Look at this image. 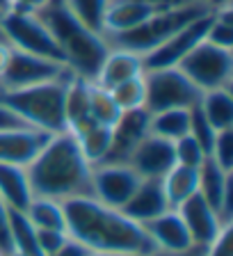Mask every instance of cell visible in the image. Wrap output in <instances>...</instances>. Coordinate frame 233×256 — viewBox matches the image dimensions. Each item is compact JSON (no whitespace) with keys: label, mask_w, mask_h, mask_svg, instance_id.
I'll use <instances>...</instances> for the list:
<instances>
[{"label":"cell","mask_w":233,"mask_h":256,"mask_svg":"<svg viewBox=\"0 0 233 256\" xmlns=\"http://www.w3.org/2000/svg\"><path fill=\"white\" fill-rule=\"evenodd\" d=\"M174 158H176V165L199 170V167L204 165V160L208 158V154H206V149H204L202 144L188 133V135H183V138H178L174 142Z\"/></svg>","instance_id":"32"},{"label":"cell","mask_w":233,"mask_h":256,"mask_svg":"<svg viewBox=\"0 0 233 256\" xmlns=\"http://www.w3.org/2000/svg\"><path fill=\"white\" fill-rule=\"evenodd\" d=\"M154 14V7H148L142 0H110L106 7V16H103V37L108 39L132 30Z\"/></svg>","instance_id":"19"},{"label":"cell","mask_w":233,"mask_h":256,"mask_svg":"<svg viewBox=\"0 0 233 256\" xmlns=\"http://www.w3.org/2000/svg\"><path fill=\"white\" fill-rule=\"evenodd\" d=\"M0 252L5 256H14L10 236V208L2 204V199H0Z\"/></svg>","instance_id":"37"},{"label":"cell","mask_w":233,"mask_h":256,"mask_svg":"<svg viewBox=\"0 0 233 256\" xmlns=\"http://www.w3.org/2000/svg\"><path fill=\"white\" fill-rule=\"evenodd\" d=\"M202 256H233V224H226L208 247H204Z\"/></svg>","instance_id":"36"},{"label":"cell","mask_w":233,"mask_h":256,"mask_svg":"<svg viewBox=\"0 0 233 256\" xmlns=\"http://www.w3.org/2000/svg\"><path fill=\"white\" fill-rule=\"evenodd\" d=\"M206 42L215 44L220 48H233V14L231 5L218 7L212 12L210 26L206 32Z\"/></svg>","instance_id":"31"},{"label":"cell","mask_w":233,"mask_h":256,"mask_svg":"<svg viewBox=\"0 0 233 256\" xmlns=\"http://www.w3.org/2000/svg\"><path fill=\"white\" fill-rule=\"evenodd\" d=\"M114 103L119 106L122 112L130 110H142L146 108V82H144V74L132 76V78L124 80L119 85H114L110 90Z\"/></svg>","instance_id":"29"},{"label":"cell","mask_w":233,"mask_h":256,"mask_svg":"<svg viewBox=\"0 0 233 256\" xmlns=\"http://www.w3.org/2000/svg\"><path fill=\"white\" fill-rule=\"evenodd\" d=\"M148 117L151 112L146 108L122 112L119 122L112 126L110 149L103 162H128L132 149L148 135Z\"/></svg>","instance_id":"13"},{"label":"cell","mask_w":233,"mask_h":256,"mask_svg":"<svg viewBox=\"0 0 233 256\" xmlns=\"http://www.w3.org/2000/svg\"><path fill=\"white\" fill-rule=\"evenodd\" d=\"M142 183V176L128 162H96L92 165V194L108 206L122 208Z\"/></svg>","instance_id":"10"},{"label":"cell","mask_w":233,"mask_h":256,"mask_svg":"<svg viewBox=\"0 0 233 256\" xmlns=\"http://www.w3.org/2000/svg\"><path fill=\"white\" fill-rule=\"evenodd\" d=\"M128 165L138 172L142 178H162L176 165L174 142L148 133L132 149L130 158H128Z\"/></svg>","instance_id":"15"},{"label":"cell","mask_w":233,"mask_h":256,"mask_svg":"<svg viewBox=\"0 0 233 256\" xmlns=\"http://www.w3.org/2000/svg\"><path fill=\"white\" fill-rule=\"evenodd\" d=\"M62 2L85 28L103 34V16L110 0H62Z\"/></svg>","instance_id":"30"},{"label":"cell","mask_w":233,"mask_h":256,"mask_svg":"<svg viewBox=\"0 0 233 256\" xmlns=\"http://www.w3.org/2000/svg\"><path fill=\"white\" fill-rule=\"evenodd\" d=\"M90 254H92V252L87 250V247H82L80 242H76L74 238H69L53 256H90Z\"/></svg>","instance_id":"39"},{"label":"cell","mask_w":233,"mask_h":256,"mask_svg":"<svg viewBox=\"0 0 233 256\" xmlns=\"http://www.w3.org/2000/svg\"><path fill=\"white\" fill-rule=\"evenodd\" d=\"M196 106H199V110L204 112V117L208 119V124H210L215 130L233 128V96H231V90L204 92Z\"/></svg>","instance_id":"24"},{"label":"cell","mask_w":233,"mask_h":256,"mask_svg":"<svg viewBox=\"0 0 233 256\" xmlns=\"http://www.w3.org/2000/svg\"><path fill=\"white\" fill-rule=\"evenodd\" d=\"M0 37H2V34H0Z\"/></svg>","instance_id":"48"},{"label":"cell","mask_w":233,"mask_h":256,"mask_svg":"<svg viewBox=\"0 0 233 256\" xmlns=\"http://www.w3.org/2000/svg\"><path fill=\"white\" fill-rule=\"evenodd\" d=\"M64 226L69 238L90 252L151 256L156 252L142 224L130 220L122 208L108 206L94 194H82L62 202Z\"/></svg>","instance_id":"1"},{"label":"cell","mask_w":233,"mask_h":256,"mask_svg":"<svg viewBox=\"0 0 233 256\" xmlns=\"http://www.w3.org/2000/svg\"><path fill=\"white\" fill-rule=\"evenodd\" d=\"M37 14L53 32L66 69L82 80H94L110 50L108 39L82 26L62 0H48V5Z\"/></svg>","instance_id":"3"},{"label":"cell","mask_w":233,"mask_h":256,"mask_svg":"<svg viewBox=\"0 0 233 256\" xmlns=\"http://www.w3.org/2000/svg\"><path fill=\"white\" fill-rule=\"evenodd\" d=\"M28 215V220L32 222L34 229H62L64 226V206L62 202L48 197H32V202L28 204V208L23 210Z\"/></svg>","instance_id":"27"},{"label":"cell","mask_w":233,"mask_h":256,"mask_svg":"<svg viewBox=\"0 0 233 256\" xmlns=\"http://www.w3.org/2000/svg\"><path fill=\"white\" fill-rule=\"evenodd\" d=\"M66 78L23 87V90H0V103L10 108L26 126L39 128L46 133H60L66 128L64 122V92Z\"/></svg>","instance_id":"4"},{"label":"cell","mask_w":233,"mask_h":256,"mask_svg":"<svg viewBox=\"0 0 233 256\" xmlns=\"http://www.w3.org/2000/svg\"><path fill=\"white\" fill-rule=\"evenodd\" d=\"M190 130V110L186 108H172V110L151 112L148 117V133L162 140L176 142Z\"/></svg>","instance_id":"25"},{"label":"cell","mask_w":233,"mask_h":256,"mask_svg":"<svg viewBox=\"0 0 233 256\" xmlns=\"http://www.w3.org/2000/svg\"><path fill=\"white\" fill-rule=\"evenodd\" d=\"M176 210H178L180 220H183L188 234H190L192 245L199 247V250L210 245L226 224H233V222H224L222 215H220L199 192H196L194 197L188 199V202L180 204Z\"/></svg>","instance_id":"12"},{"label":"cell","mask_w":233,"mask_h":256,"mask_svg":"<svg viewBox=\"0 0 233 256\" xmlns=\"http://www.w3.org/2000/svg\"><path fill=\"white\" fill-rule=\"evenodd\" d=\"M208 158L215 160L226 172H233V128L218 130V135L212 140L210 151H208Z\"/></svg>","instance_id":"33"},{"label":"cell","mask_w":233,"mask_h":256,"mask_svg":"<svg viewBox=\"0 0 233 256\" xmlns=\"http://www.w3.org/2000/svg\"><path fill=\"white\" fill-rule=\"evenodd\" d=\"M69 240V234L62 229H37V242L44 256H53Z\"/></svg>","instance_id":"35"},{"label":"cell","mask_w":233,"mask_h":256,"mask_svg":"<svg viewBox=\"0 0 233 256\" xmlns=\"http://www.w3.org/2000/svg\"><path fill=\"white\" fill-rule=\"evenodd\" d=\"M32 188L28 170L18 165L0 162V199L10 210H26L32 202Z\"/></svg>","instance_id":"22"},{"label":"cell","mask_w":233,"mask_h":256,"mask_svg":"<svg viewBox=\"0 0 233 256\" xmlns=\"http://www.w3.org/2000/svg\"><path fill=\"white\" fill-rule=\"evenodd\" d=\"M188 133L202 144L204 149H206V154H208L210 146H212V140H215V135H218V130L208 124V119L204 117V112L199 110V106H192L190 108V130H188Z\"/></svg>","instance_id":"34"},{"label":"cell","mask_w":233,"mask_h":256,"mask_svg":"<svg viewBox=\"0 0 233 256\" xmlns=\"http://www.w3.org/2000/svg\"><path fill=\"white\" fill-rule=\"evenodd\" d=\"M142 226H144V231H146L148 240L154 242L156 252L183 254V252H190L192 247H194L176 208H167L164 213H160L158 218H154V220H148Z\"/></svg>","instance_id":"17"},{"label":"cell","mask_w":233,"mask_h":256,"mask_svg":"<svg viewBox=\"0 0 233 256\" xmlns=\"http://www.w3.org/2000/svg\"><path fill=\"white\" fill-rule=\"evenodd\" d=\"M10 10V0H0V14H5Z\"/></svg>","instance_id":"46"},{"label":"cell","mask_w":233,"mask_h":256,"mask_svg":"<svg viewBox=\"0 0 233 256\" xmlns=\"http://www.w3.org/2000/svg\"><path fill=\"white\" fill-rule=\"evenodd\" d=\"M16 126H26V124L16 117L10 108H5L0 103V130H2V128H16Z\"/></svg>","instance_id":"41"},{"label":"cell","mask_w":233,"mask_h":256,"mask_svg":"<svg viewBox=\"0 0 233 256\" xmlns=\"http://www.w3.org/2000/svg\"><path fill=\"white\" fill-rule=\"evenodd\" d=\"M90 117L94 119L96 124L108 126V128H112L119 122V117H122V110H119V106L114 103L110 90L96 85L92 80H90Z\"/></svg>","instance_id":"28"},{"label":"cell","mask_w":233,"mask_h":256,"mask_svg":"<svg viewBox=\"0 0 233 256\" xmlns=\"http://www.w3.org/2000/svg\"><path fill=\"white\" fill-rule=\"evenodd\" d=\"M12 50H14V48L10 46V42H5V39L0 37V78H2L7 64H10V60H12Z\"/></svg>","instance_id":"42"},{"label":"cell","mask_w":233,"mask_h":256,"mask_svg":"<svg viewBox=\"0 0 233 256\" xmlns=\"http://www.w3.org/2000/svg\"><path fill=\"white\" fill-rule=\"evenodd\" d=\"M144 74V62L140 53H132V50H126V48H116L110 46L106 60H103L101 69L96 74V78L92 82L106 87V90H112L114 85L124 82V80L132 78V76Z\"/></svg>","instance_id":"20"},{"label":"cell","mask_w":233,"mask_h":256,"mask_svg":"<svg viewBox=\"0 0 233 256\" xmlns=\"http://www.w3.org/2000/svg\"><path fill=\"white\" fill-rule=\"evenodd\" d=\"M167 208H170V204L164 199L160 178H142V183L130 194V199L122 206V210L138 224H146L148 220L164 213Z\"/></svg>","instance_id":"18"},{"label":"cell","mask_w":233,"mask_h":256,"mask_svg":"<svg viewBox=\"0 0 233 256\" xmlns=\"http://www.w3.org/2000/svg\"><path fill=\"white\" fill-rule=\"evenodd\" d=\"M210 12L212 7L202 5V2H192V5L186 7H176V10L156 12L142 26L132 28L128 32H122V34H114V37H108V44L116 48H126V50H132V53H140L144 58L148 50H154L158 44L170 39L180 28L190 26L192 21L210 14Z\"/></svg>","instance_id":"5"},{"label":"cell","mask_w":233,"mask_h":256,"mask_svg":"<svg viewBox=\"0 0 233 256\" xmlns=\"http://www.w3.org/2000/svg\"><path fill=\"white\" fill-rule=\"evenodd\" d=\"M196 2H202V5H208L212 10H218V7H224V5H231V0H196Z\"/></svg>","instance_id":"44"},{"label":"cell","mask_w":233,"mask_h":256,"mask_svg":"<svg viewBox=\"0 0 233 256\" xmlns=\"http://www.w3.org/2000/svg\"><path fill=\"white\" fill-rule=\"evenodd\" d=\"M233 172L206 158L199 167V194L210 204L224 222H233Z\"/></svg>","instance_id":"16"},{"label":"cell","mask_w":233,"mask_h":256,"mask_svg":"<svg viewBox=\"0 0 233 256\" xmlns=\"http://www.w3.org/2000/svg\"><path fill=\"white\" fill-rule=\"evenodd\" d=\"M204 250H199V247H192L190 252H183V254H164V252H154L151 256H202Z\"/></svg>","instance_id":"43"},{"label":"cell","mask_w":233,"mask_h":256,"mask_svg":"<svg viewBox=\"0 0 233 256\" xmlns=\"http://www.w3.org/2000/svg\"><path fill=\"white\" fill-rule=\"evenodd\" d=\"M90 256H138V254H119V252H92Z\"/></svg>","instance_id":"45"},{"label":"cell","mask_w":233,"mask_h":256,"mask_svg":"<svg viewBox=\"0 0 233 256\" xmlns=\"http://www.w3.org/2000/svg\"><path fill=\"white\" fill-rule=\"evenodd\" d=\"M144 82H146V110L148 112L172 110V108H186V110H190L202 98V92L196 90L194 82L178 66L144 71Z\"/></svg>","instance_id":"8"},{"label":"cell","mask_w":233,"mask_h":256,"mask_svg":"<svg viewBox=\"0 0 233 256\" xmlns=\"http://www.w3.org/2000/svg\"><path fill=\"white\" fill-rule=\"evenodd\" d=\"M10 236L14 256H44L37 242V229L23 210H10Z\"/></svg>","instance_id":"26"},{"label":"cell","mask_w":233,"mask_h":256,"mask_svg":"<svg viewBox=\"0 0 233 256\" xmlns=\"http://www.w3.org/2000/svg\"><path fill=\"white\" fill-rule=\"evenodd\" d=\"M215 12V10H212ZM212 12L202 18L192 21L190 26L180 28L178 32H174L170 39H164L162 44L148 50L146 55L142 58L144 62V71H154V69H170V66H178V62L190 53L192 48L196 46L199 42L206 39V32L208 26H210V18H212Z\"/></svg>","instance_id":"11"},{"label":"cell","mask_w":233,"mask_h":256,"mask_svg":"<svg viewBox=\"0 0 233 256\" xmlns=\"http://www.w3.org/2000/svg\"><path fill=\"white\" fill-rule=\"evenodd\" d=\"M46 5H48V0H10V10L28 12V14H37Z\"/></svg>","instance_id":"38"},{"label":"cell","mask_w":233,"mask_h":256,"mask_svg":"<svg viewBox=\"0 0 233 256\" xmlns=\"http://www.w3.org/2000/svg\"><path fill=\"white\" fill-rule=\"evenodd\" d=\"M0 256H5V254H2V252H0Z\"/></svg>","instance_id":"47"},{"label":"cell","mask_w":233,"mask_h":256,"mask_svg":"<svg viewBox=\"0 0 233 256\" xmlns=\"http://www.w3.org/2000/svg\"><path fill=\"white\" fill-rule=\"evenodd\" d=\"M50 133L32 126H16L0 130V162L28 167L44 149Z\"/></svg>","instance_id":"14"},{"label":"cell","mask_w":233,"mask_h":256,"mask_svg":"<svg viewBox=\"0 0 233 256\" xmlns=\"http://www.w3.org/2000/svg\"><path fill=\"white\" fill-rule=\"evenodd\" d=\"M148 7H154L156 12H164V10H176V7H186L192 5L196 0H142Z\"/></svg>","instance_id":"40"},{"label":"cell","mask_w":233,"mask_h":256,"mask_svg":"<svg viewBox=\"0 0 233 256\" xmlns=\"http://www.w3.org/2000/svg\"><path fill=\"white\" fill-rule=\"evenodd\" d=\"M69 74L71 71L66 69V64L39 58V55L23 53V50L14 48L10 64H7L5 74L0 78V90H23V87L66 78Z\"/></svg>","instance_id":"9"},{"label":"cell","mask_w":233,"mask_h":256,"mask_svg":"<svg viewBox=\"0 0 233 256\" xmlns=\"http://www.w3.org/2000/svg\"><path fill=\"white\" fill-rule=\"evenodd\" d=\"M74 140L78 142L80 151L85 154V158L90 160L92 165L96 162H103L108 156V149H110V135H112V128L101 126L96 124L92 117L82 119V122L74 124V126L66 128Z\"/></svg>","instance_id":"21"},{"label":"cell","mask_w":233,"mask_h":256,"mask_svg":"<svg viewBox=\"0 0 233 256\" xmlns=\"http://www.w3.org/2000/svg\"><path fill=\"white\" fill-rule=\"evenodd\" d=\"M0 34L16 50L64 64L62 50L55 42L53 32L48 30V26L42 21L39 14L7 10L5 14H0Z\"/></svg>","instance_id":"6"},{"label":"cell","mask_w":233,"mask_h":256,"mask_svg":"<svg viewBox=\"0 0 233 256\" xmlns=\"http://www.w3.org/2000/svg\"><path fill=\"white\" fill-rule=\"evenodd\" d=\"M178 69L194 82L202 94L210 90H231L233 48H220L204 39L180 60Z\"/></svg>","instance_id":"7"},{"label":"cell","mask_w":233,"mask_h":256,"mask_svg":"<svg viewBox=\"0 0 233 256\" xmlns=\"http://www.w3.org/2000/svg\"><path fill=\"white\" fill-rule=\"evenodd\" d=\"M160 186H162L164 199H167L170 208H178L183 202H188L199 192V170L174 165L160 178Z\"/></svg>","instance_id":"23"},{"label":"cell","mask_w":233,"mask_h":256,"mask_svg":"<svg viewBox=\"0 0 233 256\" xmlns=\"http://www.w3.org/2000/svg\"><path fill=\"white\" fill-rule=\"evenodd\" d=\"M26 170L34 197L66 202L92 194V162L66 128L48 138L44 149Z\"/></svg>","instance_id":"2"}]
</instances>
